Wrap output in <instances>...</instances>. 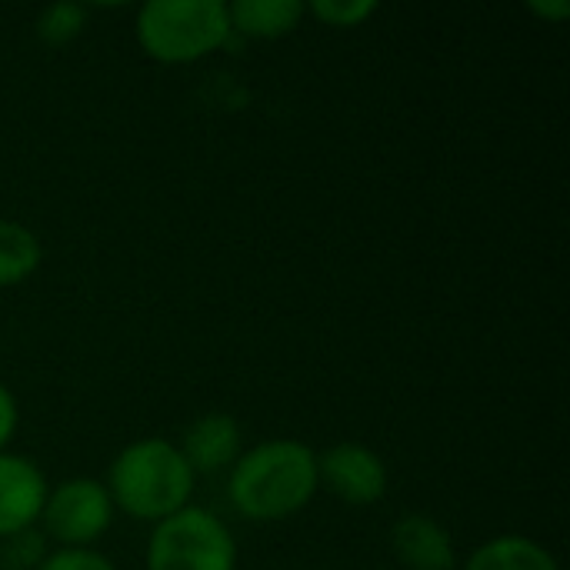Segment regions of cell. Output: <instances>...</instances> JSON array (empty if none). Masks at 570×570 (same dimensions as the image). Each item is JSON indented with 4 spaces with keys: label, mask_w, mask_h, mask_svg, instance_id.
Instances as JSON below:
<instances>
[{
    "label": "cell",
    "mask_w": 570,
    "mask_h": 570,
    "mask_svg": "<svg viewBox=\"0 0 570 570\" xmlns=\"http://www.w3.org/2000/svg\"><path fill=\"white\" fill-rule=\"evenodd\" d=\"M317 488V451L294 438L254 444L227 474V498L234 511L257 524L301 514L314 501Z\"/></svg>",
    "instance_id": "cell-1"
},
{
    "label": "cell",
    "mask_w": 570,
    "mask_h": 570,
    "mask_svg": "<svg viewBox=\"0 0 570 570\" xmlns=\"http://www.w3.org/2000/svg\"><path fill=\"white\" fill-rule=\"evenodd\" d=\"M104 488L114 501V511L134 521L160 524L190 508L197 474L174 441L140 438L110 461Z\"/></svg>",
    "instance_id": "cell-2"
},
{
    "label": "cell",
    "mask_w": 570,
    "mask_h": 570,
    "mask_svg": "<svg viewBox=\"0 0 570 570\" xmlns=\"http://www.w3.org/2000/svg\"><path fill=\"white\" fill-rule=\"evenodd\" d=\"M227 3L220 0H150L137 10L134 37L140 50L167 67L210 57L230 40Z\"/></svg>",
    "instance_id": "cell-3"
},
{
    "label": "cell",
    "mask_w": 570,
    "mask_h": 570,
    "mask_svg": "<svg viewBox=\"0 0 570 570\" xmlns=\"http://www.w3.org/2000/svg\"><path fill=\"white\" fill-rule=\"evenodd\" d=\"M147 570H237V541L217 514L190 504L154 524Z\"/></svg>",
    "instance_id": "cell-4"
},
{
    "label": "cell",
    "mask_w": 570,
    "mask_h": 570,
    "mask_svg": "<svg viewBox=\"0 0 570 570\" xmlns=\"http://www.w3.org/2000/svg\"><path fill=\"white\" fill-rule=\"evenodd\" d=\"M114 521V501L100 481L70 478L47 491L40 524L60 548H94Z\"/></svg>",
    "instance_id": "cell-5"
},
{
    "label": "cell",
    "mask_w": 570,
    "mask_h": 570,
    "mask_svg": "<svg viewBox=\"0 0 570 570\" xmlns=\"http://www.w3.org/2000/svg\"><path fill=\"white\" fill-rule=\"evenodd\" d=\"M317 481L347 508H374L387 494V468L367 444L341 441L317 454Z\"/></svg>",
    "instance_id": "cell-6"
},
{
    "label": "cell",
    "mask_w": 570,
    "mask_h": 570,
    "mask_svg": "<svg viewBox=\"0 0 570 570\" xmlns=\"http://www.w3.org/2000/svg\"><path fill=\"white\" fill-rule=\"evenodd\" d=\"M47 491L50 484L30 458L0 451V541L37 528Z\"/></svg>",
    "instance_id": "cell-7"
},
{
    "label": "cell",
    "mask_w": 570,
    "mask_h": 570,
    "mask_svg": "<svg viewBox=\"0 0 570 570\" xmlns=\"http://www.w3.org/2000/svg\"><path fill=\"white\" fill-rule=\"evenodd\" d=\"M391 551L407 570H454L458 548L451 531L431 514H404L391 528Z\"/></svg>",
    "instance_id": "cell-8"
},
{
    "label": "cell",
    "mask_w": 570,
    "mask_h": 570,
    "mask_svg": "<svg viewBox=\"0 0 570 570\" xmlns=\"http://www.w3.org/2000/svg\"><path fill=\"white\" fill-rule=\"evenodd\" d=\"M177 448L194 474H217V471H230L234 461L244 454V434L230 414L214 411L197 417L184 431Z\"/></svg>",
    "instance_id": "cell-9"
},
{
    "label": "cell",
    "mask_w": 570,
    "mask_h": 570,
    "mask_svg": "<svg viewBox=\"0 0 570 570\" xmlns=\"http://www.w3.org/2000/svg\"><path fill=\"white\" fill-rule=\"evenodd\" d=\"M307 7L301 0H234L227 3L230 30L250 40H281L294 33Z\"/></svg>",
    "instance_id": "cell-10"
},
{
    "label": "cell",
    "mask_w": 570,
    "mask_h": 570,
    "mask_svg": "<svg viewBox=\"0 0 570 570\" xmlns=\"http://www.w3.org/2000/svg\"><path fill=\"white\" fill-rule=\"evenodd\" d=\"M464 570H561V564L544 544L524 534H501L484 541L464 561Z\"/></svg>",
    "instance_id": "cell-11"
},
{
    "label": "cell",
    "mask_w": 570,
    "mask_h": 570,
    "mask_svg": "<svg viewBox=\"0 0 570 570\" xmlns=\"http://www.w3.org/2000/svg\"><path fill=\"white\" fill-rule=\"evenodd\" d=\"M40 237L17 220H0V287H17L40 271Z\"/></svg>",
    "instance_id": "cell-12"
},
{
    "label": "cell",
    "mask_w": 570,
    "mask_h": 570,
    "mask_svg": "<svg viewBox=\"0 0 570 570\" xmlns=\"http://www.w3.org/2000/svg\"><path fill=\"white\" fill-rule=\"evenodd\" d=\"M87 23V10L80 3L70 0H57L50 7H43L33 20V33L47 43V47H67L83 33Z\"/></svg>",
    "instance_id": "cell-13"
},
{
    "label": "cell",
    "mask_w": 570,
    "mask_h": 570,
    "mask_svg": "<svg viewBox=\"0 0 570 570\" xmlns=\"http://www.w3.org/2000/svg\"><path fill=\"white\" fill-rule=\"evenodd\" d=\"M307 13L317 17L324 27L351 30V27H364L377 13V3L374 0H314L307 3Z\"/></svg>",
    "instance_id": "cell-14"
},
{
    "label": "cell",
    "mask_w": 570,
    "mask_h": 570,
    "mask_svg": "<svg viewBox=\"0 0 570 570\" xmlns=\"http://www.w3.org/2000/svg\"><path fill=\"white\" fill-rule=\"evenodd\" d=\"M33 570H117L107 554L94 548H57Z\"/></svg>",
    "instance_id": "cell-15"
},
{
    "label": "cell",
    "mask_w": 570,
    "mask_h": 570,
    "mask_svg": "<svg viewBox=\"0 0 570 570\" xmlns=\"http://www.w3.org/2000/svg\"><path fill=\"white\" fill-rule=\"evenodd\" d=\"M17 424H20L17 397H13V391L0 381V451L10 448V441H13V434H17Z\"/></svg>",
    "instance_id": "cell-16"
},
{
    "label": "cell",
    "mask_w": 570,
    "mask_h": 570,
    "mask_svg": "<svg viewBox=\"0 0 570 570\" xmlns=\"http://www.w3.org/2000/svg\"><path fill=\"white\" fill-rule=\"evenodd\" d=\"M528 10H531L538 20H544V23H561V20H568L570 17L568 0H531Z\"/></svg>",
    "instance_id": "cell-17"
},
{
    "label": "cell",
    "mask_w": 570,
    "mask_h": 570,
    "mask_svg": "<svg viewBox=\"0 0 570 570\" xmlns=\"http://www.w3.org/2000/svg\"><path fill=\"white\" fill-rule=\"evenodd\" d=\"M0 570H23V564L13 558V551L7 548V541H0Z\"/></svg>",
    "instance_id": "cell-18"
}]
</instances>
